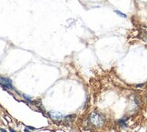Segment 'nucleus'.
<instances>
[{
    "label": "nucleus",
    "instance_id": "nucleus-8",
    "mask_svg": "<svg viewBox=\"0 0 147 132\" xmlns=\"http://www.w3.org/2000/svg\"><path fill=\"white\" fill-rule=\"evenodd\" d=\"M26 128H29V129H31V130H35V128H33V127L26 126Z\"/></svg>",
    "mask_w": 147,
    "mask_h": 132
},
{
    "label": "nucleus",
    "instance_id": "nucleus-3",
    "mask_svg": "<svg viewBox=\"0 0 147 132\" xmlns=\"http://www.w3.org/2000/svg\"><path fill=\"white\" fill-rule=\"evenodd\" d=\"M49 116L52 119L55 120V121H60L62 120L63 119H65L64 115L60 112H57V111H50L49 112Z\"/></svg>",
    "mask_w": 147,
    "mask_h": 132
},
{
    "label": "nucleus",
    "instance_id": "nucleus-6",
    "mask_svg": "<svg viewBox=\"0 0 147 132\" xmlns=\"http://www.w3.org/2000/svg\"><path fill=\"white\" fill-rule=\"evenodd\" d=\"M115 13H116V14H118V15H119L120 17H122V18H126V16L124 15V13L120 12V11H118V10H116V11H115Z\"/></svg>",
    "mask_w": 147,
    "mask_h": 132
},
{
    "label": "nucleus",
    "instance_id": "nucleus-11",
    "mask_svg": "<svg viewBox=\"0 0 147 132\" xmlns=\"http://www.w3.org/2000/svg\"><path fill=\"white\" fill-rule=\"evenodd\" d=\"M25 132H31V131H29L28 129H26V128H25Z\"/></svg>",
    "mask_w": 147,
    "mask_h": 132
},
{
    "label": "nucleus",
    "instance_id": "nucleus-5",
    "mask_svg": "<svg viewBox=\"0 0 147 132\" xmlns=\"http://www.w3.org/2000/svg\"><path fill=\"white\" fill-rule=\"evenodd\" d=\"M125 120H126V119H122L118 120L117 122H118V124H119L121 127L125 128V127H126V122H125Z\"/></svg>",
    "mask_w": 147,
    "mask_h": 132
},
{
    "label": "nucleus",
    "instance_id": "nucleus-4",
    "mask_svg": "<svg viewBox=\"0 0 147 132\" xmlns=\"http://www.w3.org/2000/svg\"><path fill=\"white\" fill-rule=\"evenodd\" d=\"M75 117H76V115H71V116H67V117H65V120L67 122V123H69V122H72L73 120L75 119Z\"/></svg>",
    "mask_w": 147,
    "mask_h": 132
},
{
    "label": "nucleus",
    "instance_id": "nucleus-9",
    "mask_svg": "<svg viewBox=\"0 0 147 132\" xmlns=\"http://www.w3.org/2000/svg\"><path fill=\"white\" fill-rule=\"evenodd\" d=\"M9 130H10V132H16L15 130H14V129H13V128H9Z\"/></svg>",
    "mask_w": 147,
    "mask_h": 132
},
{
    "label": "nucleus",
    "instance_id": "nucleus-2",
    "mask_svg": "<svg viewBox=\"0 0 147 132\" xmlns=\"http://www.w3.org/2000/svg\"><path fill=\"white\" fill-rule=\"evenodd\" d=\"M1 86L4 88V89H7V88L15 89V88L12 85L11 80L9 78H4V77H1Z\"/></svg>",
    "mask_w": 147,
    "mask_h": 132
},
{
    "label": "nucleus",
    "instance_id": "nucleus-7",
    "mask_svg": "<svg viewBox=\"0 0 147 132\" xmlns=\"http://www.w3.org/2000/svg\"><path fill=\"white\" fill-rule=\"evenodd\" d=\"M23 97H25V99H26V100H27V101H29V102H31V99H32V98H31L30 97L26 96V95H24Z\"/></svg>",
    "mask_w": 147,
    "mask_h": 132
},
{
    "label": "nucleus",
    "instance_id": "nucleus-10",
    "mask_svg": "<svg viewBox=\"0 0 147 132\" xmlns=\"http://www.w3.org/2000/svg\"><path fill=\"white\" fill-rule=\"evenodd\" d=\"M1 132H6V131L4 129V128H1Z\"/></svg>",
    "mask_w": 147,
    "mask_h": 132
},
{
    "label": "nucleus",
    "instance_id": "nucleus-1",
    "mask_svg": "<svg viewBox=\"0 0 147 132\" xmlns=\"http://www.w3.org/2000/svg\"><path fill=\"white\" fill-rule=\"evenodd\" d=\"M90 121H91V123L95 127H102L104 124H105V119L101 116L100 114H98V113H92V114L90 115Z\"/></svg>",
    "mask_w": 147,
    "mask_h": 132
}]
</instances>
